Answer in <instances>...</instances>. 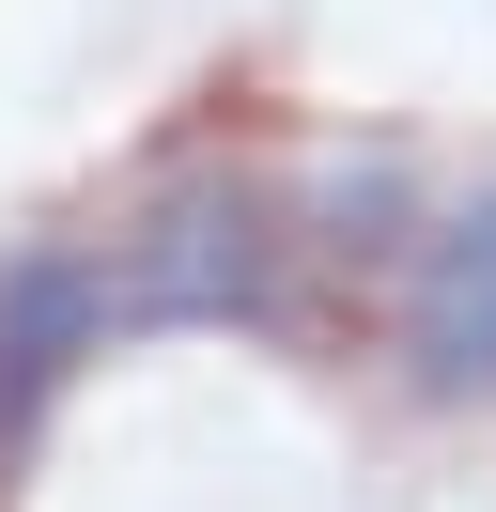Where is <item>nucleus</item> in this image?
<instances>
[{
  "mask_svg": "<svg viewBox=\"0 0 496 512\" xmlns=\"http://www.w3.org/2000/svg\"><path fill=\"white\" fill-rule=\"evenodd\" d=\"M295 249H310L295 202L202 156V171H155L93 264H109V326H295Z\"/></svg>",
  "mask_w": 496,
  "mask_h": 512,
  "instance_id": "nucleus-1",
  "label": "nucleus"
},
{
  "mask_svg": "<svg viewBox=\"0 0 496 512\" xmlns=\"http://www.w3.org/2000/svg\"><path fill=\"white\" fill-rule=\"evenodd\" d=\"M124 326H109V264L93 249H31V264H0V450L31 435V419L62 404V373L78 357H109Z\"/></svg>",
  "mask_w": 496,
  "mask_h": 512,
  "instance_id": "nucleus-2",
  "label": "nucleus"
},
{
  "mask_svg": "<svg viewBox=\"0 0 496 512\" xmlns=\"http://www.w3.org/2000/svg\"><path fill=\"white\" fill-rule=\"evenodd\" d=\"M403 357H419V388H496V187L450 202L419 249V280H403Z\"/></svg>",
  "mask_w": 496,
  "mask_h": 512,
  "instance_id": "nucleus-3",
  "label": "nucleus"
}]
</instances>
